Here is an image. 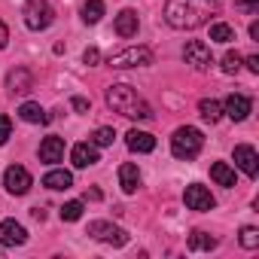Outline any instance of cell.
I'll return each instance as SVG.
<instances>
[{
	"label": "cell",
	"mask_w": 259,
	"mask_h": 259,
	"mask_svg": "<svg viewBox=\"0 0 259 259\" xmlns=\"http://www.w3.org/2000/svg\"><path fill=\"white\" fill-rule=\"evenodd\" d=\"M107 104L116 113L128 116V119H153V107L132 85H110L107 89Z\"/></svg>",
	"instance_id": "cell-1"
},
{
	"label": "cell",
	"mask_w": 259,
	"mask_h": 259,
	"mask_svg": "<svg viewBox=\"0 0 259 259\" xmlns=\"http://www.w3.org/2000/svg\"><path fill=\"white\" fill-rule=\"evenodd\" d=\"M165 22L177 31H192L204 22V10L195 0H168L165 4Z\"/></svg>",
	"instance_id": "cell-2"
},
{
	"label": "cell",
	"mask_w": 259,
	"mask_h": 259,
	"mask_svg": "<svg viewBox=\"0 0 259 259\" xmlns=\"http://www.w3.org/2000/svg\"><path fill=\"white\" fill-rule=\"evenodd\" d=\"M201 147H204V135L198 132V128H192V125H183V128H177L174 132V138H171V153L177 156V159H195L198 153H201Z\"/></svg>",
	"instance_id": "cell-3"
},
{
	"label": "cell",
	"mask_w": 259,
	"mask_h": 259,
	"mask_svg": "<svg viewBox=\"0 0 259 259\" xmlns=\"http://www.w3.org/2000/svg\"><path fill=\"white\" fill-rule=\"evenodd\" d=\"M22 16H25V25L31 31H46L55 22V10H52L49 0H28L25 10H22Z\"/></svg>",
	"instance_id": "cell-4"
},
{
	"label": "cell",
	"mask_w": 259,
	"mask_h": 259,
	"mask_svg": "<svg viewBox=\"0 0 259 259\" xmlns=\"http://www.w3.org/2000/svg\"><path fill=\"white\" fill-rule=\"evenodd\" d=\"M153 64V52L147 46H128L122 52H116L110 58V67L116 70H128V67H150Z\"/></svg>",
	"instance_id": "cell-5"
},
{
	"label": "cell",
	"mask_w": 259,
	"mask_h": 259,
	"mask_svg": "<svg viewBox=\"0 0 259 259\" xmlns=\"http://www.w3.org/2000/svg\"><path fill=\"white\" fill-rule=\"evenodd\" d=\"M89 235H92L95 241H101V244H113V247L128 244V232L119 229V226H113V223H107V220H95V223H89Z\"/></svg>",
	"instance_id": "cell-6"
},
{
	"label": "cell",
	"mask_w": 259,
	"mask_h": 259,
	"mask_svg": "<svg viewBox=\"0 0 259 259\" xmlns=\"http://www.w3.org/2000/svg\"><path fill=\"white\" fill-rule=\"evenodd\" d=\"M4 186H7L10 195H28V189L34 186V177H31L28 168H22V165H10V168L4 171Z\"/></svg>",
	"instance_id": "cell-7"
},
{
	"label": "cell",
	"mask_w": 259,
	"mask_h": 259,
	"mask_svg": "<svg viewBox=\"0 0 259 259\" xmlns=\"http://www.w3.org/2000/svg\"><path fill=\"white\" fill-rule=\"evenodd\" d=\"M183 201H186V207L189 210H198V213H207V210H213V195H210V189L207 186H201V183H192V186H186V192H183Z\"/></svg>",
	"instance_id": "cell-8"
},
{
	"label": "cell",
	"mask_w": 259,
	"mask_h": 259,
	"mask_svg": "<svg viewBox=\"0 0 259 259\" xmlns=\"http://www.w3.org/2000/svg\"><path fill=\"white\" fill-rule=\"evenodd\" d=\"M183 58H186V64H192L195 70H207V67L213 64V55H210V49H207L201 40H189V43L183 46Z\"/></svg>",
	"instance_id": "cell-9"
},
{
	"label": "cell",
	"mask_w": 259,
	"mask_h": 259,
	"mask_svg": "<svg viewBox=\"0 0 259 259\" xmlns=\"http://www.w3.org/2000/svg\"><path fill=\"white\" fill-rule=\"evenodd\" d=\"M250 110H253V101H250L247 95H241V92H232V95L226 98V104H223V113H226L232 122H244V119L250 116Z\"/></svg>",
	"instance_id": "cell-10"
},
{
	"label": "cell",
	"mask_w": 259,
	"mask_h": 259,
	"mask_svg": "<svg viewBox=\"0 0 259 259\" xmlns=\"http://www.w3.org/2000/svg\"><path fill=\"white\" fill-rule=\"evenodd\" d=\"M25 241H28V232L22 223H16V220L0 223V247H22Z\"/></svg>",
	"instance_id": "cell-11"
},
{
	"label": "cell",
	"mask_w": 259,
	"mask_h": 259,
	"mask_svg": "<svg viewBox=\"0 0 259 259\" xmlns=\"http://www.w3.org/2000/svg\"><path fill=\"white\" fill-rule=\"evenodd\" d=\"M235 165L253 180L256 174H259V156H256V150L250 147V144H241V147H235Z\"/></svg>",
	"instance_id": "cell-12"
},
{
	"label": "cell",
	"mask_w": 259,
	"mask_h": 259,
	"mask_svg": "<svg viewBox=\"0 0 259 259\" xmlns=\"http://www.w3.org/2000/svg\"><path fill=\"white\" fill-rule=\"evenodd\" d=\"M7 89H10V95H28V92L34 89V76H31V70H28V67H16V70H10V76H7Z\"/></svg>",
	"instance_id": "cell-13"
},
{
	"label": "cell",
	"mask_w": 259,
	"mask_h": 259,
	"mask_svg": "<svg viewBox=\"0 0 259 259\" xmlns=\"http://www.w3.org/2000/svg\"><path fill=\"white\" fill-rule=\"evenodd\" d=\"M125 144L132 153H153L156 150V138L150 132H138V128H132V132L125 135Z\"/></svg>",
	"instance_id": "cell-14"
},
{
	"label": "cell",
	"mask_w": 259,
	"mask_h": 259,
	"mask_svg": "<svg viewBox=\"0 0 259 259\" xmlns=\"http://www.w3.org/2000/svg\"><path fill=\"white\" fill-rule=\"evenodd\" d=\"M119 186H122L125 195H135V192H138V186H141V171H138V165H132V162L119 165Z\"/></svg>",
	"instance_id": "cell-15"
},
{
	"label": "cell",
	"mask_w": 259,
	"mask_h": 259,
	"mask_svg": "<svg viewBox=\"0 0 259 259\" xmlns=\"http://www.w3.org/2000/svg\"><path fill=\"white\" fill-rule=\"evenodd\" d=\"M64 159V141L61 138H46L43 144H40V162H46V165H55V162H61Z\"/></svg>",
	"instance_id": "cell-16"
},
{
	"label": "cell",
	"mask_w": 259,
	"mask_h": 259,
	"mask_svg": "<svg viewBox=\"0 0 259 259\" xmlns=\"http://www.w3.org/2000/svg\"><path fill=\"white\" fill-rule=\"evenodd\" d=\"M70 162H73V168H89V165H95V162H98V147H95V144H76V147L70 150Z\"/></svg>",
	"instance_id": "cell-17"
},
{
	"label": "cell",
	"mask_w": 259,
	"mask_h": 259,
	"mask_svg": "<svg viewBox=\"0 0 259 259\" xmlns=\"http://www.w3.org/2000/svg\"><path fill=\"white\" fill-rule=\"evenodd\" d=\"M138 28H141V22H138V13L135 10H122L116 16V34L119 37H135Z\"/></svg>",
	"instance_id": "cell-18"
},
{
	"label": "cell",
	"mask_w": 259,
	"mask_h": 259,
	"mask_svg": "<svg viewBox=\"0 0 259 259\" xmlns=\"http://www.w3.org/2000/svg\"><path fill=\"white\" fill-rule=\"evenodd\" d=\"M43 186H46V189H55V192L70 189V186H73V174H70V171H61V168H55V171H49V174L43 177Z\"/></svg>",
	"instance_id": "cell-19"
},
{
	"label": "cell",
	"mask_w": 259,
	"mask_h": 259,
	"mask_svg": "<svg viewBox=\"0 0 259 259\" xmlns=\"http://www.w3.org/2000/svg\"><path fill=\"white\" fill-rule=\"evenodd\" d=\"M210 180L217 183V186H235V168L232 165H226V162H213L210 165Z\"/></svg>",
	"instance_id": "cell-20"
},
{
	"label": "cell",
	"mask_w": 259,
	"mask_h": 259,
	"mask_svg": "<svg viewBox=\"0 0 259 259\" xmlns=\"http://www.w3.org/2000/svg\"><path fill=\"white\" fill-rule=\"evenodd\" d=\"M198 113H201V119H204V122H210V125H213V122H220V119H223V104H220V101H213V98H201V101H198Z\"/></svg>",
	"instance_id": "cell-21"
},
{
	"label": "cell",
	"mask_w": 259,
	"mask_h": 259,
	"mask_svg": "<svg viewBox=\"0 0 259 259\" xmlns=\"http://www.w3.org/2000/svg\"><path fill=\"white\" fill-rule=\"evenodd\" d=\"M19 116L25 119V122H31V125H43V122H49V116H46V110L40 107V104H34V101H25L22 107H19Z\"/></svg>",
	"instance_id": "cell-22"
},
{
	"label": "cell",
	"mask_w": 259,
	"mask_h": 259,
	"mask_svg": "<svg viewBox=\"0 0 259 259\" xmlns=\"http://www.w3.org/2000/svg\"><path fill=\"white\" fill-rule=\"evenodd\" d=\"M213 247H217V238L213 235H207L201 229H195L189 235V250H213Z\"/></svg>",
	"instance_id": "cell-23"
},
{
	"label": "cell",
	"mask_w": 259,
	"mask_h": 259,
	"mask_svg": "<svg viewBox=\"0 0 259 259\" xmlns=\"http://www.w3.org/2000/svg\"><path fill=\"white\" fill-rule=\"evenodd\" d=\"M104 16V0H85V7H82V22L85 25H98Z\"/></svg>",
	"instance_id": "cell-24"
},
{
	"label": "cell",
	"mask_w": 259,
	"mask_h": 259,
	"mask_svg": "<svg viewBox=\"0 0 259 259\" xmlns=\"http://www.w3.org/2000/svg\"><path fill=\"white\" fill-rule=\"evenodd\" d=\"M210 40L213 43H232L235 40V28L226 25V22H217V25H210Z\"/></svg>",
	"instance_id": "cell-25"
},
{
	"label": "cell",
	"mask_w": 259,
	"mask_h": 259,
	"mask_svg": "<svg viewBox=\"0 0 259 259\" xmlns=\"http://www.w3.org/2000/svg\"><path fill=\"white\" fill-rule=\"evenodd\" d=\"M82 217V201H67L64 207H61V220L64 223H76Z\"/></svg>",
	"instance_id": "cell-26"
},
{
	"label": "cell",
	"mask_w": 259,
	"mask_h": 259,
	"mask_svg": "<svg viewBox=\"0 0 259 259\" xmlns=\"http://www.w3.org/2000/svg\"><path fill=\"white\" fill-rule=\"evenodd\" d=\"M113 141H116V132H113V128H107V125L98 128V132L92 135V144H95V147H110Z\"/></svg>",
	"instance_id": "cell-27"
},
{
	"label": "cell",
	"mask_w": 259,
	"mask_h": 259,
	"mask_svg": "<svg viewBox=\"0 0 259 259\" xmlns=\"http://www.w3.org/2000/svg\"><path fill=\"white\" fill-rule=\"evenodd\" d=\"M241 244H244L247 250H256V247H259V229L244 226V229H241Z\"/></svg>",
	"instance_id": "cell-28"
},
{
	"label": "cell",
	"mask_w": 259,
	"mask_h": 259,
	"mask_svg": "<svg viewBox=\"0 0 259 259\" xmlns=\"http://www.w3.org/2000/svg\"><path fill=\"white\" fill-rule=\"evenodd\" d=\"M238 70H241V55L229 49V52L223 55V73H238Z\"/></svg>",
	"instance_id": "cell-29"
},
{
	"label": "cell",
	"mask_w": 259,
	"mask_h": 259,
	"mask_svg": "<svg viewBox=\"0 0 259 259\" xmlns=\"http://www.w3.org/2000/svg\"><path fill=\"white\" fill-rule=\"evenodd\" d=\"M10 138H13V122H10V116L0 113V147H4Z\"/></svg>",
	"instance_id": "cell-30"
},
{
	"label": "cell",
	"mask_w": 259,
	"mask_h": 259,
	"mask_svg": "<svg viewBox=\"0 0 259 259\" xmlns=\"http://www.w3.org/2000/svg\"><path fill=\"white\" fill-rule=\"evenodd\" d=\"M82 61H85V64H89V67H95V64H98V61H101V52H98V49H95V46H89V49H85V52H82Z\"/></svg>",
	"instance_id": "cell-31"
},
{
	"label": "cell",
	"mask_w": 259,
	"mask_h": 259,
	"mask_svg": "<svg viewBox=\"0 0 259 259\" xmlns=\"http://www.w3.org/2000/svg\"><path fill=\"white\" fill-rule=\"evenodd\" d=\"M70 107H73L76 113H89L92 104H89V98H79V95H76V98H70Z\"/></svg>",
	"instance_id": "cell-32"
},
{
	"label": "cell",
	"mask_w": 259,
	"mask_h": 259,
	"mask_svg": "<svg viewBox=\"0 0 259 259\" xmlns=\"http://www.w3.org/2000/svg\"><path fill=\"white\" fill-rule=\"evenodd\" d=\"M238 7L244 13H259V0H238Z\"/></svg>",
	"instance_id": "cell-33"
},
{
	"label": "cell",
	"mask_w": 259,
	"mask_h": 259,
	"mask_svg": "<svg viewBox=\"0 0 259 259\" xmlns=\"http://www.w3.org/2000/svg\"><path fill=\"white\" fill-rule=\"evenodd\" d=\"M7 43H10V28L0 22V49H7Z\"/></svg>",
	"instance_id": "cell-34"
},
{
	"label": "cell",
	"mask_w": 259,
	"mask_h": 259,
	"mask_svg": "<svg viewBox=\"0 0 259 259\" xmlns=\"http://www.w3.org/2000/svg\"><path fill=\"white\" fill-rule=\"evenodd\" d=\"M247 67H250L253 73H259V55H250V58H247Z\"/></svg>",
	"instance_id": "cell-35"
},
{
	"label": "cell",
	"mask_w": 259,
	"mask_h": 259,
	"mask_svg": "<svg viewBox=\"0 0 259 259\" xmlns=\"http://www.w3.org/2000/svg\"><path fill=\"white\" fill-rule=\"evenodd\" d=\"M250 37H253V40H259V22H253V25H250Z\"/></svg>",
	"instance_id": "cell-36"
},
{
	"label": "cell",
	"mask_w": 259,
	"mask_h": 259,
	"mask_svg": "<svg viewBox=\"0 0 259 259\" xmlns=\"http://www.w3.org/2000/svg\"><path fill=\"white\" fill-rule=\"evenodd\" d=\"M31 213H34V220H46V210H43V207H34Z\"/></svg>",
	"instance_id": "cell-37"
}]
</instances>
